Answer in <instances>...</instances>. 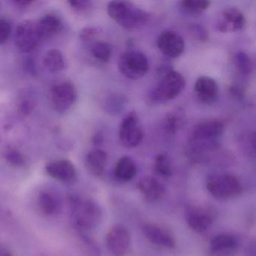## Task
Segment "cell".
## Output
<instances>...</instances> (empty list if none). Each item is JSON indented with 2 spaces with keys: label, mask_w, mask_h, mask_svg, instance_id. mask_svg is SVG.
I'll list each match as a JSON object with an SVG mask.
<instances>
[{
  "label": "cell",
  "mask_w": 256,
  "mask_h": 256,
  "mask_svg": "<svg viewBox=\"0 0 256 256\" xmlns=\"http://www.w3.org/2000/svg\"><path fill=\"white\" fill-rule=\"evenodd\" d=\"M224 132V124L218 119L204 120L198 122L188 138L190 154L194 160L217 150Z\"/></svg>",
  "instance_id": "cell-1"
},
{
  "label": "cell",
  "mask_w": 256,
  "mask_h": 256,
  "mask_svg": "<svg viewBox=\"0 0 256 256\" xmlns=\"http://www.w3.org/2000/svg\"><path fill=\"white\" fill-rule=\"evenodd\" d=\"M68 202L73 223L78 232H89L100 226L102 214L94 200L72 194L68 197Z\"/></svg>",
  "instance_id": "cell-2"
},
{
  "label": "cell",
  "mask_w": 256,
  "mask_h": 256,
  "mask_svg": "<svg viewBox=\"0 0 256 256\" xmlns=\"http://www.w3.org/2000/svg\"><path fill=\"white\" fill-rule=\"evenodd\" d=\"M107 11L112 20L128 30L140 28L149 19L146 12L128 1H112L108 5Z\"/></svg>",
  "instance_id": "cell-3"
},
{
  "label": "cell",
  "mask_w": 256,
  "mask_h": 256,
  "mask_svg": "<svg viewBox=\"0 0 256 256\" xmlns=\"http://www.w3.org/2000/svg\"><path fill=\"white\" fill-rule=\"evenodd\" d=\"M206 187L217 200H227L239 196L242 191V182L234 174H212L206 178Z\"/></svg>",
  "instance_id": "cell-4"
},
{
  "label": "cell",
  "mask_w": 256,
  "mask_h": 256,
  "mask_svg": "<svg viewBox=\"0 0 256 256\" xmlns=\"http://www.w3.org/2000/svg\"><path fill=\"white\" fill-rule=\"evenodd\" d=\"M185 86V78L178 72L172 70L162 77L151 91L150 101L152 104H160L174 100L184 91Z\"/></svg>",
  "instance_id": "cell-5"
},
{
  "label": "cell",
  "mask_w": 256,
  "mask_h": 256,
  "mask_svg": "<svg viewBox=\"0 0 256 256\" xmlns=\"http://www.w3.org/2000/svg\"><path fill=\"white\" fill-rule=\"evenodd\" d=\"M118 68L121 74L127 78L138 80L144 77L149 72V61L142 52L127 50L120 56Z\"/></svg>",
  "instance_id": "cell-6"
},
{
  "label": "cell",
  "mask_w": 256,
  "mask_h": 256,
  "mask_svg": "<svg viewBox=\"0 0 256 256\" xmlns=\"http://www.w3.org/2000/svg\"><path fill=\"white\" fill-rule=\"evenodd\" d=\"M144 134L136 112H130L124 116L119 128L120 142L122 146L128 149L136 148L142 143Z\"/></svg>",
  "instance_id": "cell-7"
},
{
  "label": "cell",
  "mask_w": 256,
  "mask_h": 256,
  "mask_svg": "<svg viewBox=\"0 0 256 256\" xmlns=\"http://www.w3.org/2000/svg\"><path fill=\"white\" fill-rule=\"evenodd\" d=\"M77 90L72 82H62L50 90V104L55 112L65 113L72 107L77 100Z\"/></svg>",
  "instance_id": "cell-8"
},
{
  "label": "cell",
  "mask_w": 256,
  "mask_h": 256,
  "mask_svg": "<svg viewBox=\"0 0 256 256\" xmlns=\"http://www.w3.org/2000/svg\"><path fill=\"white\" fill-rule=\"evenodd\" d=\"M42 40L36 20H24L16 28L14 42L18 48L24 53L35 50Z\"/></svg>",
  "instance_id": "cell-9"
},
{
  "label": "cell",
  "mask_w": 256,
  "mask_h": 256,
  "mask_svg": "<svg viewBox=\"0 0 256 256\" xmlns=\"http://www.w3.org/2000/svg\"><path fill=\"white\" fill-rule=\"evenodd\" d=\"M216 28L222 34H234L239 32L246 24L245 16L242 11L236 7H227L216 19Z\"/></svg>",
  "instance_id": "cell-10"
},
{
  "label": "cell",
  "mask_w": 256,
  "mask_h": 256,
  "mask_svg": "<svg viewBox=\"0 0 256 256\" xmlns=\"http://www.w3.org/2000/svg\"><path fill=\"white\" fill-rule=\"evenodd\" d=\"M106 244L113 256H125L130 245V235L126 228L120 224L110 228L106 235Z\"/></svg>",
  "instance_id": "cell-11"
},
{
  "label": "cell",
  "mask_w": 256,
  "mask_h": 256,
  "mask_svg": "<svg viewBox=\"0 0 256 256\" xmlns=\"http://www.w3.org/2000/svg\"><path fill=\"white\" fill-rule=\"evenodd\" d=\"M157 46L163 54L170 59H176L185 50V42L176 32L164 31L158 36Z\"/></svg>",
  "instance_id": "cell-12"
},
{
  "label": "cell",
  "mask_w": 256,
  "mask_h": 256,
  "mask_svg": "<svg viewBox=\"0 0 256 256\" xmlns=\"http://www.w3.org/2000/svg\"><path fill=\"white\" fill-rule=\"evenodd\" d=\"M194 92L198 101L210 106L216 102L218 97V85L209 76H200L194 85Z\"/></svg>",
  "instance_id": "cell-13"
},
{
  "label": "cell",
  "mask_w": 256,
  "mask_h": 256,
  "mask_svg": "<svg viewBox=\"0 0 256 256\" xmlns=\"http://www.w3.org/2000/svg\"><path fill=\"white\" fill-rule=\"evenodd\" d=\"M49 176L64 184H73L77 179V170L74 164L68 160H56L46 166Z\"/></svg>",
  "instance_id": "cell-14"
},
{
  "label": "cell",
  "mask_w": 256,
  "mask_h": 256,
  "mask_svg": "<svg viewBox=\"0 0 256 256\" xmlns=\"http://www.w3.org/2000/svg\"><path fill=\"white\" fill-rule=\"evenodd\" d=\"M210 250L215 256H233L238 252V241L233 235L221 234L211 240Z\"/></svg>",
  "instance_id": "cell-15"
},
{
  "label": "cell",
  "mask_w": 256,
  "mask_h": 256,
  "mask_svg": "<svg viewBox=\"0 0 256 256\" xmlns=\"http://www.w3.org/2000/svg\"><path fill=\"white\" fill-rule=\"evenodd\" d=\"M143 232L152 244L164 248H174L176 245L174 238L170 232L154 224L144 226Z\"/></svg>",
  "instance_id": "cell-16"
},
{
  "label": "cell",
  "mask_w": 256,
  "mask_h": 256,
  "mask_svg": "<svg viewBox=\"0 0 256 256\" xmlns=\"http://www.w3.org/2000/svg\"><path fill=\"white\" fill-rule=\"evenodd\" d=\"M37 203L40 211L48 216L60 214L62 208L60 197L52 190H42L38 194Z\"/></svg>",
  "instance_id": "cell-17"
},
{
  "label": "cell",
  "mask_w": 256,
  "mask_h": 256,
  "mask_svg": "<svg viewBox=\"0 0 256 256\" xmlns=\"http://www.w3.org/2000/svg\"><path fill=\"white\" fill-rule=\"evenodd\" d=\"M214 222L212 212L204 208L192 209L187 215V222L194 232L202 233L206 232Z\"/></svg>",
  "instance_id": "cell-18"
},
{
  "label": "cell",
  "mask_w": 256,
  "mask_h": 256,
  "mask_svg": "<svg viewBox=\"0 0 256 256\" xmlns=\"http://www.w3.org/2000/svg\"><path fill=\"white\" fill-rule=\"evenodd\" d=\"M37 24L42 40L56 36L64 30L62 20L55 14H48L43 16L37 22Z\"/></svg>",
  "instance_id": "cell-19"
},
{
  "label": "cell",
  "mask_w": 256,
  "mask_h": 256,
  "mask_svg": "<svg viewBox=\"0 0 256 256\" xmlns=\"http://www.w3.org/2000/svg\"><path fill=\"white\" fill-rule=\"evenodd\" d=\"M186 122L185 110L178 107L170 110L164 116L163 121V130L166 134L173 136L178 133Z\"/></svg>",
  "instance_id": "cell-20"
},
{
  "label": "cell",
  "mask_w": 256,
  "mask_h": 256,
  "mask_svg": "<svg viewBox=\"0 0 256 256\" xmlns=\"http://www.w3.org/2000/svg\"><path fill=\"white\" fill-rule=\"evenodd\" d=\"M138 188L149 202L160 200L164 194L162 185L152 176H145L138 182Z\"/></svg>",
  "instance_id": "cell-21"
},
{
  "label": "cell",
  "mask_w": 256,
  "mask_h": 256,
  "mask_svg": "<svg viewBox=\"0 0 256 256\" xmlns=\"http://www.w3.org/2000/svg\"><path fill=\"white\" fill-rule=\"evenodd\" d=\"M108 162V155L100 149L92 150L86 154L85 166L94 176H100L104 172Z\"/></svg>",
  "instance_id": "cell-22"
},
{
  "label": "cell",
  "mask_w": 256,
  "mask_h": 256,
  "mask_svg": "<svg viewBox=\"0 0 256 256\" xmlns=\"http://www.w3.org/2000/svg\"><path fill=\"white\" fill-rule=\"evenodd\" d=\"M137 172V166L131 157L124 156L116 162L114 168V176L118 180L124 182H128L134 179Z\"/></svg>",
  "instance_id": "cell-23"
},
{
  "label": "cell",
  "mask_w": 256,
  "mask_h": 256,
  "mask_svg": "<svg viewBox=\"0 0 256 256\" xmlns=\"http://www.w3.org/2000/svg\"><path fill=\"white\" fill-rule=\"evenodd\" d=\"M128 102L126 96L122 92H110L103 100V108L108 114H120L126 107Z\"/></svg>",
  "instance_id": "cell-24"
},
{
  "label": "cell",
  "mask_w": 256,
  "mask_h": 256,
  "mask_svg": "<svg viewBox=\"0 0 256 256\" xmlns=\"http://www.w3.org/2000/svg\"><path fill=\"white\" fill-rule=\"evenodd\" d=\"M43 64L48 71L53 73L62 71L66 66L64 54L58 49L49 50L44 55Z\"/></svg>",
  "instance_id": "cell-25"
},
{
  "label": "cell",
  "mask_w": 256,
  "mask_h": 256,
  "mask_svg": "<svg viewBox=\"0 0 256 256\" xmlns=\"http://www.w3.org/2000/svg\"><path fill=\"white\" fill-rule=\"evenodd\" d=\"M234 64L238 72L242 76H250L254 71V62L246 52H238L234 58Z\"/></svg>",
  "instance_id": "cell-26"
},
{
  "label": "cell",
  "mask_w": 256,
  "mask_h": 256,
  "mask_svg": "<svg viewBox=\"0 0 256 256\" xmlns=\"http://www.w3.org/2000/svg\"><path fill=\"white\" fill-rule=\"evenodd\" d=\"M91 55L94 59L102 64H107L112 56V48L108 43L104 41H96L92 44Z\"/></svg>",
  "instance_id": "cell-27"
},
{
  "label": "cell",
  "mask_w": 256,
  "mask_h": 256,
  "mask_svg": "<svg viewBox=\"0 0 256 256\" xmlns=\"http://www.w3.org/2000/svg\"><path fill=\"white\" fill-rule=\"evenodd\" d=\"M211 2L208 0H184L180 2L181 10L191 16H198L206 11Z\"/></svg>",
  "instance_id": "cell-28"
},
{
  "label": "cell",
  "mask_w": 256,
  "mask_h": 256,
  "mask_svg": "<svg viewBox=\"0 0 256 256\" xmlns=\"http://www.w3.org/2000/svg\"><path fill=\"white\" fill-rule=\"evenodd\" d=\"M4 158L10 166L14 168H23L26 164L24 156L14 148H8L4 151Z\"/></svg>",
  "instance_id": "cell-29"
},
{
  "label": "cell",
  "mask_w": 256,
  "mask_h": 256,
  "mask_svg": "<svg viewBox=\"0 0 256 256\" xmlns=\"http://www.w3.org/2000/svg\"><path fill=\"white\" fill-rule=\"evenodd\" d=\"M35 98L30 94L25 92V94H22V96H20L19 98L18 102V110L20 115L29 116L35 108Z\"/></svg>",
  "instance_id": "cell-30"
},
{
  "label": "cell",
  "mask_w": 256,
  "mask_h": 256,
  "mask_svg": "<svg viewBox=\"0 0 256 256\" xmlns=\"http://www.w3.org/2000/svg\"><path fill=\"white\" fill-rule=\"evenodd\" d=\"M155 169L157 173L163 176L172 175V168L170 158L168 154H160L155 160Z\"/></svg>",
  "instance_id": "cell-31"
},
{
  "label": "cell",
  "mask_w": 256,
  "mask_h": 256,
  "mask_svg": "<svg viewBox=\"0 0 256 256\" xmlns=\"http://www.w3.org/2000/svg\"><path fill=\"white\" fill-rule=\"evenodd\" d=\"M188 32L193 38L199 42L205 43L209 40V32L204 25L200 24H190Z\"/></svg>",
  "instance_id": "cell-32"
},
{
  "label": "cell",
  "mask_w": 256,
  "mask_h": 256,
  "mask_svg": "<svg viewBox=\"0 0 256 256\" xmlns=\"http://www.w3.org/2000/svg\"><path fill=\"white\" fill-rule=\"evenodd\" d=\"M101 34V30L95 26H88L82 30L79 34V38L84 42H89L94 41L100 34Z\"/></svg>",
  "instance_id": "cell-33"
},
{
  "label": "cell",
  "mask_w": 256,
  "mask_h": 256,
  "mask_svg": "<svg viewBox=\"0 0 256 256\" xmlns=\"http://www.w3.org/2000/svg\"><path fill=\"white\" fill-rule=\"evenodd\" d=\"M71 8L77 12L84 13L90 11L92 8V2L89 0H76L68 1Z\"/></svg>",
  "instance_id": "cell-34"
},
{
  "label": "cell",
  "mask_w": 256,
  "mask_h": 256,
  "mask_svg": "<svg viewBox=\"0 0 256 256\" xmlns=\"http://www.w3.org/2000/svg\"><path fill=\"white\" fill-rule=\"evenodd\" d=\"M11 34V24L6 19L0 18V46L8 41Z\"/></svg>",
  "instance_id": "cell-35"
},
{
  "label": "cell",
  "mask_w": 256,
  "mask_h": 256,
  "mask_svg": "<svg viewBox=\"0 0 256 256\" xmlns=\"http://www.w3.org/2000/svg\"><path fill=\"white\" fill-rule=\"evenodd\" d=\"M241 143L244 148H247L248 151L250 150L254 151V133H247L244 134L240 139Z\"/></svg>",
  "instance_id": "cell-36"
},
{
  "label": "cell",
  "mask_w": 256,
  "mask_h": 256,
  "mask_svg": "<svg viewBox=\"0 0 256 256\" xmlns=\"http://www.w3.org/2000/svg\"><path fill=\"white\" fill-rule=\"evenodd\" d=\"M244 90L240 86L232 85L229 89L230 95L236 98L238 101H242L244 100Z\"/></svg>",
  "instance_id": "cell-37"
},
{
  "label": "cell",
  "mask_w": 256,
  "mask_h": 256,
  "mask_svg": "<svg viewBox=\"0 0 256 256\" xmlns=\"http://www.w3.org/2000/svg\"><path fill=\"white\" fill-rule=\"evenodd\" d=\"M25 68H26L28 72H29L30 74H34L36 73V66L35 64H34V60H26V64H25Z\"/></svg>",
  "instance_id": "cell-38"
},
{
  "label": "cell",
  "mask_w": 256,
  "mask_h": 256,
  "mask_svg": "<svg viewBox=\"0 0 256 256\" xmlns=\"http://www.w3.org/2000/svg\"><path fill=\"white\" fill-rule=\"evenodd\" d=\"M92 144L96 146L97 145L102 144L104 142V136L101 134V133H98L96 134L92 138Z\"/></svg>",
  "instance_id": "cell-39"
},
{
  "label": "cell",
  "mask_w": 256,
  "mask_h": 256,
  "mask_svg": "<svg viewBox=\"0 0 256 256\" xmlns=\"http://www.w3.org/2000/svg\"><path fill=\"white\" fill-rule=\"evenodd\" d=\"M0 256H14L12 252L4 246H0Z\"/></svg>",
  "instance_id": "cell-40"
},
{
  "label": "cell",
  "mask_w": 256,
  "mask_h": 256,
  "mask_svg": "<svg viewBox=\"0 0 256 256\" xmlns=\"http://www.w3.org/2000/svg\"><path fill=\"white\" fill-rule=\"evenodd\" d=\"M34 2V1H26V0H23V1H14V4H17L18 6H20L24 7L28 6L30 5Z\"/></svg>",
  "instance_id": "cell-41"
}]
</instances>
